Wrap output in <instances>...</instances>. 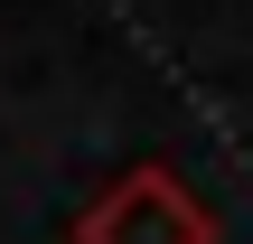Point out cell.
I'll return each instance as SVG.
<instances>
[{"label": "cell", "mask_w": 253, "mask_h": 244, "mask_svg": "<svg viewBox=\"0 0 253 244\" xmlns=\"http://www.w3.org/2000/svg\"><path fill=\"white\" fill-rule=\"evenodd\" d=\"M84 244H207V226H197V207H188L160 169H141V179H122V188L84 216Z\"/></svg>", "instance_id": "obj_1"}]
</instances>
